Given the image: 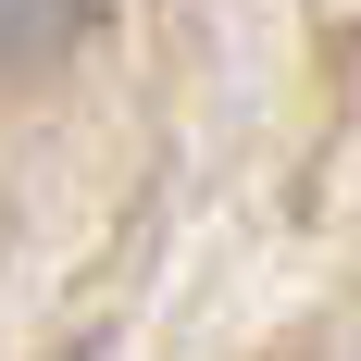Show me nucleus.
<instances>
[{"label":"nucleus","mask_w":361,"mask_h":361,"mask_svg":"<svg viewBox=\"0 0 361 361\" xmlns=\"http://www.w3.org/2000/svg\"><path fill=\"white\" fill-rule=\"evenodd\" d=\"M87 25V0H0V63H50Z\"/></svg>","instance_id":"1"}]
</instances>
